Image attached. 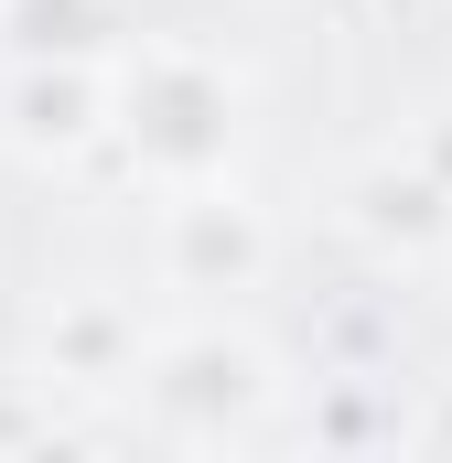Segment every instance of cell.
I'll return each mask as SVG.
<instances>
[{
    "label": "cell",
    "instance_id": "cell-1",
    "mask_svg": "<svg viewBox=\"0 0 452 463\" xmlns=\"http://www.w3.org/2000/svg\"><path fill=\"white\" fill-rule=\"evenodd\" d=\"M108 129L162 173V184H216L226 173V140H237V87H226L205 54L162 43L140 65H118V109Z\"/></svg>",
    "mask_w": 452,
    "mask_h": 463
},
{
    "label": "cell",
    "instance_id": "cell-2",
    "mask_svg": "<svg viewBox=\"0 0 452 463\" xmlns=\"http://www.w3.org/2000/svg\"><path fill=\"white\" fill-rule=\"evenodd\" d=\"M162 259H173L184 291H248L269 269V227L237 194H216V184H184L173 216H162Z\"/></svg>",
    "mask_w": 452,
    "mask_h": 463
},
{
    "label": "cell",
    "instance_id": "cell-3",
    "mask_svg": "<svg viewBox=\"0 0 452 463\" xmlns=\"http://www.w3.org/2000/svg\"><path fill=\"white\" fill-rule=\"evenodd\" d=\"M140 388H151V410H162V420H184L194 399L226 410V420H248V410L269 399V355L237 345V335H184V345H162L151 366H140Z\"/></svg>",
    "mask_w": 452,
    "mask_h": 463
},
{
    "label": "cell",
    "instance_id": "cell-4",
    "mask_svg": "<svg viewBox=\"0 0 452 463\" xmlns=\"http://www.w3.org/2000/svg\"><path fill=\"white\" fill-rule=\"evenodd\" d=\"M108 109H118V87L98 65H33L22 98H11V140L22 151H87L108 129Z\"/></svg>",
    "mask_w": 452,
    "mask_h": 463
},
{
    "label": "cell",
    "instance_id": "cell-5",
    "mask_svg": "<svg viewBox=\"0 0 452 463\" xmlns=\"http://www.w3.org/2000/svg\"><path fill=\"white\" fill-rule=\"evenodd\" d=\"M355 216H366L377 237H399V248H431V237H452V184H442V173L377 162V173L355 184Z\"/></svg>",
    "mask_w": 452,
    "mask_h": 463
},
{
    "label": "cell",
    "instance_id": "cell-6",
    "mask_svg": "<svg viewBox=\"0 0 452 463\" xmlns=\"http://www.w3.org/2000/svg\"><path fill=\"white\" fill-rule=\"evenodd\" d=\"M54 377H76V388H118V377H140V345H129V324H118L108 302H87L76 324H54Z\"/></svg>",
    "mask_w": 452,
    "mask_h": 463
}]
</instances>
